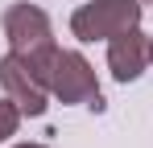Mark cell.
<instances>
[{"mask_svg":"<svg viewBox=\"0 0 153 148\" xmlns=\"http://www.w3.org/2000/svg\"><path fill=\"white\" fill-rule=\"evenodd\" d=\"M0 29H4V45L13 53H21V58L37 62L46 70V62L54 58L58 41H54V21L42 4H29V0L8 4L4 17H0Z\"/></svg>","mask_w":153,"mask_h":148,"instance_id":"1","label":"cell"},{"mask_svg":"<svg viewBox=\"0 0 153 148\" xmlns=\"http://www.w3.org/2000/svg\"><path fill=\"white\" fill-rule=\"evenodd\" d=\"M145 17V0H87L71 12V37L83 45L112 41L128 29H137Z\"/></svg>","mask_w":153,"mask_h":148,"instance_id":"2","label":"cell"},{"mask_svg":"<svg viewBox=\"0 0 153 148\" xmlns=\"http://www.w3.org/2000/svg\"><path fill=\"white\" fill-rule=\"evenodd\" d=\"M46 82H50L54 103L62 107H100V78H95V66L87 62V53L79 49H54V58L46 62Z\"/></svg>","mask_w":153,"mask_h":148,"instance_id":"3","label":"cell"},{"mask_svg":"<svg viewBox=\"0 0 153 148\" xmlns=\"http://www.w3.org/2000/svg\"><path fill=\"white\" fill-rule=\"evenodd\" d=\"M0 91L13 99L29 119L46 115L50 103H54L50 82H46V70H42L37 62L21 58V53H13V49H4V58H0Z\"/></svg>","mask_w":153,"mask_h":148,"instance_id":"4","label":"cell"},{"mask_svg":"<svg viewBox=\"0 0 153 148\" xmlns=\"http://www.w3.org/2000/svg\"><path fill=\"white\" fill-rule=\"evenodd\" d=\"M145 70H149V37L141 33V25L108 41V74H112L120 86L137 82Z\"/></svg>","mask_w":153,"mask_h":148,"instance_id":"5","label":"cell"},{"mask_svg":"<svg viewBox=\"0 0 153 148\" xmlns=\"http://www.w3.org/2000/svg\"><path fill=\"white\" fill-rule=\"evenodd\" d=\"M21 119H25V111L4 95V99H0V144H8V140L21 132Z\"/></svg>","mask_w":153,"mask_h":148,"instance_id":"6","label":"cell"},{"mask_svg":"<svg viewBox=\"0 0 153 148\" xmlns=\"http://www.w3.org/2000/svg\"><path fill=\"white\" fill-rule=\"evenodd\" d=\"M8 148H50V144H42V140H21V144H8Z\"/></svg>","mask_w":153,"mask_h":148,"instance_id":"7","label":"cell"},{"mask_svg":"<svg viewBox=\"0 0 153 148\" xmlns=\"http://www.w3.org/2000/svg\"><path fill=\"white\" fill-rule=\"evenodd\" d=\"M149 70H153V33H149Z\"/></svg>","mask_w":153,"mask_h":148,"instance_id":"8","label":"cell"},{"mask_svg":"<svg viewBox=\"0 0 153 148\" xmlns=\"http://www.w3.org/2000/svg\"><path fill=\"white\" fill-rule=\"evenodd\" d=\"M145 4H153V0H145Z\"/></svg>","mask_w":153,"mask_h":148,"instance_id":"9","label":"cell"}]
</instances>
